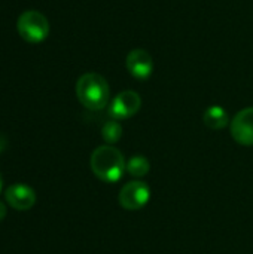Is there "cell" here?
<instances>
[{"label":"cell","instance_id":"obj_10","mask_svg":"<svg viewBox=\"0 0 253 254\" xmlns=\"http://www.w3.org/2000/svg\"><path fill=\"white\" fill-rule=\"evenodd\" d=\"M151 170V164L148 161V158L137 155L130 158V161L127 162V171L130 176L133 177H145Z\"/></svg>","mask_w":253,"mask_h":254},{"label":"cell","instance_id":"obj_6","mask_svg":"<svg viewBox=\"0 0 253 254\" xmlns=\"http://www.w3.org/2000/svg\"><path fill=\"white\" fill-rule=\"evenodd\" d=\"M231 135L242 146H253V107L243 109L234 116Z\"/></svg>","mask_w":253,"mask_h":254},{"label":"cell","instance_id":"obj_7","mask_svg":"<svg viewBox=\"0 0 253 254\" xmlns=\"http://www.w3.org/2000/svg\"><path fill=\"white\" fill-rule=\"evenodd\" d=\"M127 70L133 77L139 80H146L154 71V60L151 54L140 48L133 49L127 55Z\"/></svg>","mask_w":253,"mask_h":254},{"label":"cell","instance_id":"obj_3","mask_svg":"<svg viewBox=\"0 0 253 254\" xmlns=\"http://www.w3.org/2000/svg\"><path fill=\"white\" fill-rule=\"evenodd\" d=\"M16 30L27 43H40L49 34V22L39 10H24L18 16Z\"/></svg>","mask_w":253,"mask_h":254},{"label":"cell","instance_id":"obj_4","mask_svg":"<svg viewBox=\"0 0 253 254\" xmlns=\"http://www.w3.org/2000/svg\"><path fill=\"white\" fill-rule=\"evenodd\" d=\"M149 199H151V189L142 180L127 183L121 189L119 198H118L121 207L125 210H131V211L143 208L149 202Z\"/></svg>","mask_w":253,"mask_h":254},{"label":"cell","instance_id":"obj_12","mask_svg":"<svg viewBox=\"0 0 253 254\" xmlns=\"http://www.w3.org/2000/svg\"><path fill=\"white\" fill-rule=\"evenodd\" d=\"M6 213H7V210H6V205L3 204V202H0V222L6 217Z\"/></svg>","mask_w":253,"mask_h":254},{"label":"cell","instance_id":"obj_13","mask_svg":"<svg viewBox=\"0 0 253 254\" xmlns=\"http://www.w3.org/2000/svg\"><path fill=\"white\" fill-rule=\"evenodd\" d=\"M3 147H4V141H1V143H0V150H1Z\"/></svg>","mask_w":253,"mask_h":254},{"label":"cell","instance_id":"obj_11","mask_svg":"<svg viewBox=\"0 0 253 254\" xmlns=\"http://www.w3.org/2000/svg\"><path fill=\"white\" fill-rule=\"evenodd\" d=\"M101 135H103V140L109 144H113L116 141L121 140L122 137V127L118 121H110V122H106L103 129H101Z\"/></svg>","mask_w":253,"mask_h":254},{"label":"cell","instance_id":"obj_1","mask_svg":"<svg viewBox=\"0 0 253 254\" xmlns=\"http://www.w3.org/2000/svg\"><path fill=\"white\" fill-rule=\"evenodd\" d=\"M89 164L94 176L104 183H115L121 180L124 171H127L124 155L110 144L97 147L91 155Z\"/></svg>","mask_w":253,"mask_h":254},{"label":"cell","instance_id":"obj_8","mask_svg":"<svg viewBox=\"0 0 253 254\" xmlns=\"http://www.w3.org/2000/svg\"><path fill=\"white\" fill-rule=\"evenodd\" d=\"M4 198L13 210L25 211L33 208L36 202V193L31 188L25 185H12L7 188Z\"/></svg>","mask_w":253,"mask_h":254},{"label":"cell","instance_id":"obj_9","mask_svg":"<svg viewBox=\"0 0 253 254\" xmlns=\"http://www.w3.org/2000/svg\"><path fill=\"white\" fill-rule=\"evenodd\" d=\"M203 121H204L206 127H209L212 129H222L228 125L230 116L224 107L210 106L209 109H206V112L203 115Z\"/></svg>","mask_w":253,"mask_h":254},{"label":"cell","instance_id":"obj_5","mask_svg":"<svg viewBox=\"0 0 253 254\" xmlns=\"http://www.w3.org/2000/svg\"><path fill=\"white\" fill-rule=\"evenodd\" d=\"M142 106V98L136 91H124L118 94L109 104V115L115 121L134 116Z\"/></svg>","mask_w":253,"mask_h":254},{"label":"cell","instance_id":"obj_14","mask_svg":"<svg viewBox=\"0 0 253 254\" xmlns=\"http://www.w3.org/2000/svg\"><path fill=\"white\" fill-rule=\"evenodd\" d=\"M0 190H1V177H0Z\"/></svg>","mask_w":253,"mask_h":254},{"label":"cell","instance_id":"obj_2","mask_svg":"<svg viewBox=\"0 0 253 254\" xmlns=\"http://www.w3.org/2000/svg\"><path fill=\"white\" fill-rule=\"evenodd\" d=\"M76 95L88 110H101L109 103V83L98 73H85L76 82Z\"/></svg>","mask_w":253,"mask_h":254}]
</instances>
